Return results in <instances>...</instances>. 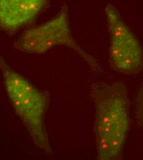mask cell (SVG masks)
Wrapping results in <instances>:
<instances>
[{"instance_id": "cell-4", "label": "cell", "mask_w": 143, "mask_h": 160, "mask_svg": "<svg viewBox=\"0 0 143 160\" xmlns=\"http://www.w3.org/2000/svg\"><path fill=\"white\" fill-rule=\"evenodd\" d=\"M104 11L110 39V65L119 73L135 76L143 68V47L113 4L107 2Z\"/></svg>"}, {"instance_id": "cell-5", "label": "cell", "mask_w": 143, "mask_h": 160, "mask_svg": "<svg viewBox=\"0 0 143 160\" xmlns=\"http://www.w3.org/2000/svg\"><path fill=\"white\" fill-rule=\"evenodd\" d=\"M48 0H0V30L10 35L34 20Z\"/></svg>"}, {"instance_id": "cell-1", "label": "cell", "mask_w": 143, "mask_h": 160, "mask_svg": "<svg viewBox=\"0 0 143 160\" xmlns=\"http://www.w3.org/2000/svg\"><path fill=\"white\" fill-rule=\"evenodd\" d=\"M89 93L95 107L93 132L97 158L119 160L130 126L128 88L122 82H95Z\"/></svg>"}, {"instance_id": "cell-3", "label": "cell", "mask_w": 143, "mask_h": 160, "mask_svg": "<svg viewBox=\"0 0 143 160\" xmlns=\"http://www.w3.org/2000/svg\"><path fill=\"white\" fill-rule=\"evenodd\" d=\"M56 46H66L74 50L94 72L101 67L97 60L86 52L74 39L70 27L69 9L64 4L59 13L51 20L30 28L13 43L16 50L32 54H43Z\"/></svg>"}, {"instance_id": "cell-6", "label": "cell", "mask_w": 143, "mask_h": 160, "mask_svg": "<svg viewBox=\"0 0 143 160\" xmlns=\"http://www.w3.org/2000/svg\"><path fill=\"white\" fill-rule=\"evenodd\" d=\"M134 115L137 123L143 129V82L135 97L134 102Z\"/></svg>"}, {"instance_id": "cell-2", "label": "cell", "mask_w": 143, "mask_h": 160, "mask_svg": "<svg viewBox=\"0 0 143 160\" xmlns=\"http://www.w3.org/2000/svg\"><path fill=\"white\" fill-rule=\"evenodd\" d=\"M0 70L9 100L34 144L44 154L52 155L53 150L44 123L49 95L16 72L1 56Z\"/></svg>"}]
</instances>
